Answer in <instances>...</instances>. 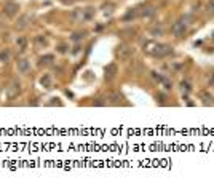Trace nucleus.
Instances as JSON below:
<instances>
[{"label":"nucleus","instance_id":"nucleus-1","mask_svg":"<svg viewBox=\"0 0 214 187\" xmlns=\"http://www.w3.org/2000/svg\"><path fill=\"white\" fill-rule=\"evenodd\" d=\"M19 91H21V83L19 82H11V85L8 87V90H7V96H8V99H14V98L19 94Z\"/></svg>","mask_w":214,"mask_h":187},{"label":"nucleus","instance_id":"nucleus-2","mask_svg":"<svg viewBox=\"0 0 214 187\" xmlns=\"http://www.w3.org/2000/svg\"><path fill=\"white\" fill-rule=\"evenodd\" d=\"M18 70H19L21 74H27L29 70H31V64H29L27 59H19V61H18Z\"/></svg>","mask_w":214,"mask_h":187},{"label":"nucleus","instance_id":"nucleus-3","mask_svg":"<svg viewBox=\"0 0 214 187\" xmlns=\"http://www.w3.org/2000/svg\"><path fill=\"white\" fill-rule=\"evenodd\" d=\"M5 11H7V14H8V16H13V14L18 11V5H16V3H10V5H7Z\"/></svg>","mask_w":214,"mask_h":187},{"label":"nucleus","instance_id":"nucleus-4","mask_svg":"<svg viewBox=\"0 0 214 187\" xmlns=\"http://www.w3.org/2000/svg\"><path fill=\"white\" fill-rule=\"evenodd\" d=\"M16 45L19 46L21 50H22V48H24V46H26V38H24V37H19V38H18V40H16Z\"/></svg>","mask_w":214,"mask_h":187},{"label":"nucleus","instance_id":"nucleus-5","mask_svg":"<svg viewBox=\"0 0 214 187\" xmlns=\"http://www.w3.org/2000/svg\"><path fill=\"white\" fill-rule=\"evenodd\" d=\"M42 85H46V88L51 85V78H50V75H45L43 78H42Z\"/></svg>","mask_w":214,"mask_h":187},{"label":"nucleus","instance_id":"nucleus-6","mask_svg":"<svg viewBox=\"0 0 214 187\" xmlns=\"http://www.w3.org/2000/svg\"><path fill=\"white\" fill-rule=\"evenodd\" d=\"M8 58H10V53H8V51H2V53H0V61H5V62H7Z\"/></svg>","mask_w":214,"mask_h":187},{"label":"nucleus","instance_id":"nucleus-7","mask_svg":"<svg viewBox=\"0 0 214 187\" xmlns=\"http://www.w3.org/2000/svg\"><path fill=\"white\" fill-rule=\"evenodd\" d=\"M51 59H53V56L48 55V56H45V58H42V62H51Z\"/></svg>","mask_w":214,"mask_h":187},{"label":"nucleus","instance_id":"nucleus-8","mask_svg":"<svg viewBox=\"0 0 214 187\" xmlns=\"http://www.w3.org/2000/svg\"><path fill=\"white\" fill-rule=\"evenodd\" d=\"M128 50H126V46H121V58H126V55H128Z\"/></svg>","mask_w":214,"mask_h":187}]
</instances>
